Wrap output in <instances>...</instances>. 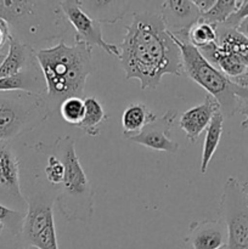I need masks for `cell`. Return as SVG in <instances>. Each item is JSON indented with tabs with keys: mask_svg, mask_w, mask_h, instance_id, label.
Wrapping results in <instances>:
<instances>
[{
	"mask_svg": "<svg viewBox=\"0 0 248 249\" xmlns=\"http://www.w3.org/2000/svg\"><path fill=\"white\" fill-rule=\"evenodd\" d=\"M224 116L220 111L216 112L212 118L208 128L206 129V138L203 142V150H202V162H201V173L206 174L208 170V165L218 148L220 142L221 135H223Z\"/></svg>",
	"mask_w": 248,
	"mask_h": 249,
	"instance_id": "obj_22",
	"label": "cell"
},
{
	"mask_svg": "<svg viewBox=\"0 0 248 249\" xmlns=\"http://www.w3.org/2000/svg\"><path fill=\"white\" fill-rule=\"evenodd\" d=\"M247 71H248V68H247Z\"/></svg>",
	"mask_w": 248,
	"mask_h": 249,
	"instance_id": "obj_37",
	"label": "cell"
},
{
	"mask_svg": "<svg viewBox=\"0 0 248 249\" xmlns=\"http://www.w3.org/2000/svg\"><path fill=\"white\" fill-rule=\"evenodd\" d=\"M162 17L172 33L187 31L199 17V11L194 1L168 0L162 4Z\"/></svg>",
	"mask_w": 248,
	"mask_h": 249,
	"instance_id": "obj_15",
	"label": "cell"
},
{
	"mask_svg": "<svg viewBox=\"0 0 248 249\" xmlns=\"http://www.w3.org/2000/svg\"><path fill=\"white\" fill-rule=\"evenodd\" d=\"M12 29L10 27V23L4 19L2 17H0V50L6 45L10 41L12 36Z\"/></svg>",
	"mask_w": 248,
	"mask_h": 249,
	"instance_id": "obj_29",
	"label": "cell"
},
{
	"mask_svg": "<svg viewBox=\"0 0 248 249\" xmlns=\"http://www.w3.org/2000/svg\"><path fill=\"white\" fill-rule=\"evenodd\" d=\"M240 113L245 117V119H243L242 123H241V126H242L243 129H247L248 128V105L241 108Z\"/></svg>",
	"mask_w": 248,
	"mask_h": 249,
	"instance_id": "obj_32",
	"label": "cell"
},
{
	"mask_svg": "<svg viewBox=\"0 0 248 249\" xmlns=\"http://www.w3.org/2000/svg\"><path fill=\"white\" fill-rule=\"evenodd\" d=\"M45 95L33 92H0V141H10L32 131L50 118Z\"/></svg>",
	"mask_w": 248,
	"mask_h": 249,
	"instance_id": "obj_6",
	"label": "cell"
},
{
	"mask_svg": "<svg viewBox=\"0 0 248 249\" xmlns=\"http://www.w3.org/2000/svg\"><path fill=\"white\" fill-rule=\"evenodd\" d=\"M34 150L41 156L53 155L65 165V178L55 202L67 221H88L94 214L95 192L79 162L72 136L65 135L53 142H38Z\"/></svg>",
	"mask_w": 248,
	"mask_h": 249,
	"instance_id": "obj_3",
	"label": "cell"
},
{
	"mask_svg": "<svg viewBox=\"0 0 248 249\" xmlns=\"http://www.w3.org/2000/svg\"><path fill=\"white\" fill-rule=\"evenodd\" d=\"M242 187H243V190H245V192L247 194V196H248V182H243Z\"/></svg>",
	"mask_w": 248,
	"mask_h": 249,
	"instance_id": "obj_33",
	"label": "cell"
},
{
	"mask_svg": "<svg viewBox=\"0 0 248 249\" xmlns=\"http://www.w3.org/2000/svg\"><path fill=\"white\" fill-rule=\"evenodd\" d=\"M199 53L211 65L218 68L235 83L247 74V67L235 55L223 50L216 43L199 49Z\"/></svg>",
	"mask_w": 248,
	"mask_h": 249,
	"instance_id": "obj_17",
	"label": "cell"
},
{
	"mask_svg": "<svg viewBox=\"0 0 248 249\" xmlns=\"http://www.w3.org/2000/svg\"><path fill=\"white\" fill-rule=\"evenodd\" d=\"M214 2L215 1H213V0H206V1H198V0H196V1H194V4L196 5V7L198 9L199 14L202 15V14H204V12L208 11V10L213 6Z\"/></svg>",
	"mask_w": 248,
	"mask_h": 249,
	"instance_id": "obj_30",
	"label": "cell"
},
{
	"mask_svg": "<svg viewBox=\"0 0 248 249\" xmlns=\"http://www.w3.org/2000/svg\"><path fill=\"white\" fill-rule=\"evenodd\" d=\"M34 50L35 49L26 45L19 39L12 36L9 41L7 53L0 63V78L11 77L26 70L35 60Z\"/></svg>",
	"mask_w": 248,
	"mask_h": 249,
	"instance_id": "obj_16",
	"label": "cell"
},
{
	"mask_svg": "<svg viewBox=\"0 0 248 249\" xmlns=\"http://www.w3.org/2000/svg\"><path fill=\"white\" fill-rule=\"evenodd\" d=\"M63 15L68 23L75 29L74 41H82L90 48L102 49L108 55L114 56L119 60L121 57V49L118 45L107 43L102 36L101 23L90 17L80 6L79 1H58Z\"/></svg>",
	"mask_w": 248,
	"mask_h": 249,
	"instance_id": "obj_9",
	"label": "cell"
},
{
	"mask_svg": "<svg viewBox=\"0 0 248 249\" xmlns=\"http://www.w3.org/2000/svg\"><path fill=\"white\" fill-rule=\"evenodd\" d=\"M219 216L226 228V249H248V196L236 178L224 184Z\"/></svg>",
	"mask_w": 248,
	"mask_h": 249,
	"instance_id": "obj_7",
	"label": "cell"
},
{
	"mask_svg": "<svg viewBox=\"0 0 248 249\" xmlns=\"http://www.w3.org/2000/svg\"><path fill=\"white\" fill-rule=\"evenodd\" d=\"M24 91L45 95L46 83L36 60H34L26 70L11 77L0 78V92Z\"/></svg>",
	"mask_w": 248,
	"mask_h": 249,
	"instance_id": "obj_14",
	"label": "cell"
},
{
	"mask_svg": "<svg viewBox=\"0 0 248 249\" xmlns=\"http://www.w3.org/2000/svg\"><path fill=\"white\" fill-rule=\"evenodd\" d=\"M0 196L11 202L19 212H27V198L19 185V162L9 143L0 145Z\"/></svg>",
	"mask_w": 248,
	"mask_h": 249,
	"instance_id": "obj_11",
	"label": "cell"
},
{
	"mask_svg": "<svg viewBox=\"0 0 248 249\" xmlns=\"http://www.w3.org/2000/svg\"><path fill=\"white\" fill-rule=\"evenodd\" d=\"M235 29H237V32H240L242 36H245L248 39V17L241 21V23Z\"/></svg>",
	"mask_w": 248,
	"mask_h": 249,
	"instance_id": "obj_31",
	"label": "cell"
},
{
	"mask_svg": "<svg viewBox=\"0 0 248 249\" xmlns=\"http://www.w3.org/2000/svg\"><path fill=\"white\" fill-rule=\"evenodd\" d=\"M226 228L220 219H203L191 223L189 235L185 238L192 249H223L226 247Z\"/></svg>",
	"mask_w": 248,
	"mask_h": 249,
	"instance_id": "obj_12",
	"label": "cell"
},
{
	"mask_svg": "<svg viewBox=\"0 0 248 249\" xmlns=\"http://www.w3.org/2000/svg\"><path fill=\"white\" fill-rule=\"evenodd\" d=\"M0 17L19 32L17 39L32 48L62 38L70 29L58 1L0 0Z\"/></svg>",
	"mask_w": 248,
	"mask_h": 249,
	"instance_id": "obj_5",
	"label": "cell"
},
{
	"mask_svg": "<svg viewBox=\"0 0 248 249\" xmlns=\"http://www.w3.org/2000/svg\"><path fill=\"white\" fill-rule=\"evenodd\" d=\"M218 111H220L219 104L211 95L207 94L203 104L189 108L181 114L179 126L186 134L190 142H196L199 134L208 128L212 118Z\"/></svg>",
	"mask_w": 248,
	"mask_h": 249,
	"instance_id": "obj_13",
	"label": "cell"
},
{
	"mask_svg": "<svg viewBox=\"0 0 248 249\" xmlns=\"http://www.w3.org/2000/svg\"><path fill=\"white\" fill-rule=\"evenodd\" d=\"M24 216H26V213H23V212L16 211V209H12L10 207L4 206V204H0V221L5 226H9L10 230L15 235H18V233L21 235Z\"/></svg>",
	"mask_w": 248,
	"mask_h": 249,
	"instance_id": "obj_27",
	"label": "cell"
},
{
	"mask_svg": "<svg viewBox=\"0 0 248 249\" xmlns=\"http://www.w3.org/2000/svg\"><path fill=\"white\" fill-rule=\"evenodd\" d=\"M46 83V101L51 111L71 97L85 99L87 79L94 71L92 48L82 41L67 45L63 39L55 46L34 50Z\"/></svg>",
	"mask_w": 248,
	"mask_h": 249,
	"instance_id": "obj_2",
	"label": "cell"
},
{
	"mask_svg": "<svg viewBox=\"0 0 248 249\" xmlns=\"http://www.w3.org/2000/svg\"><path fill=\"white\" fill-rule=\"evenodd\" d=\"M248 17V0L246 1H241V5L238 6V9L226 19L225 26L231 27V28H236L238 24L241 23V21H243L245 18Z\"/></svg>",
	"mask_w": 248,
	"mask_h": 249,
	"instance_id": "obj_28",
	"label": "cell"
},
{
	"mask_svg": "<svg viewBox=\"0 0 248 249\" xmlns=\"http://www.w3.org/2000/svg\"><path fill=\"white\" fill-rule=\"evenodd\" d=\"M45 156V168H44V174H45L46 181L53 186H60L65 178V165L62 160L53 155H44Z\"/></svg>",
	"mask_w": 248,
	"mask_h": 249,
	"instance_id": "obj_26",
	"label": "cell"
},
{
	"mask_svg": "<svg viewBox=\"0 0 248 249\" xmlns=\"http://www.w3.org/2000/svg\"><path fill=\"white\" fill-rule=\"evenodd\" d=\"M119 49L125 80H139L141 90L156 89L165 74H184L181 53L160 14L135 12Z\"/></svg>",
	"mask_w": 248,
	"mask_h": 249,
	"instance_id": "obj_1",
	"label": "cell"
},
{
	"mask_svg": "<svg viewBox=\"0 0 248 249\" xmlns=\"http://www.w3.org/2000/svg\"><path fill=\"white\" fill-rule=\"evenodd\" d=\"M60 113L67 123L78 125L82 122L85 113L84 99L71 97V99L65 100L60 105Z\"/></svg>",
	"mask_w": 248,
	"mask_h": 249,
	"instance_id": "obj_25",
	"label": "cell"
},
{
	"mask_svg": "<svg viewBox=\"0 0 248 249\" xmlns=\"http://www.w3.org/2000/svg\"><path fill=\"white\" fill-rule=\"evenodd\" d=\"M78 1L82 9L100 23H117L125 16L129 7V1Z\"/></svg>",
	"mask_w": 248,
	"mask_h": 249,
	"instance_id": "obj_18",
	"label": "cell"
},
{
	"mask_svg": "<svg viewBox=\"0 0 248 249\" xmlns=\"http://www.w3.org/2000/svg\"><path fill=\"white\" fill-rule=\"evenodd\" d=\"M4 228H5V225L1 223V221H0V235H1L2 231H4Z\"/></svg>",
	"mask_w": 248,
	"mask_h": 249,
	"instance_id": "obj_34",
	"label": "cell"
},
{
	"mask_svg": "<svg viewBox=\"0 0 248 249\" xmlns=\"http://www.w3.org/2000/svg\"><path fill=\"white\" fill-rule=\"evenodd\" d=\"M186 39L196 49L206 48L211 44L216 43V27L197 19L185 33Z\"/></svg>",
	"mask_w": 248,
	"mask_h": 249,
	"instance_id": "obj_24",
	"label": "cell"
},
{
	"mask_svg": "<svg viewBox=\"0 0 248 249\" xmlns=\"http://www.w3.org/2000/svg\"><path fill=\"white\" fill-rule=\"evenodd\" d=\"M4 57H5V55H2V53H0V63L2 62V60H4Z\"/></svg>",
	"mask_w": 248,
	"mask_h": 249,
	"instance_id": "obj_35",
	"label": "cell"
},
{
	"mask_svg": "<svg viewBox=\"0 0 248 249\" xmlns=\"http://www.w3.org/2000/svg\"><path fill=\"white\" fill-rule=\"evenodd\" d=\"M170 32V31H169ZM186 31L172 33L173 40L181 53L184 74L191 78L220 106L224 118L235 116L248 105V88L242 87L214 67L202 56L198 49L189 43Z\"/></svg>",
	"mask_w": 248,
	"mask_h": 249,
	"instance_id": "obj_4",
	"label": "cell"
},
{
	"mask_svg": "<svg viewBox=\"0 0 248 249\" xmlns=\"http://www.w3.org/2000/svg\"><path fill=\"white\" fill-rule=\"evenodd\" d=\"M240 5L241 1L238 0H216L208 11L199 15L198 19L216 27L225 23L226 19L238 9Z\"/></svg>",
	"mask_w": 248,
	"mask_h": 249,
	"instance_id": "obj_23",
	"label": "cell"
},
{
	"mask_svg": "<svg viewBox=\"0 0 248 249\" xmlns=\"http://www.w3.org/2000/svg\"><path fill=\"white\" fill-rule=\"evenodd\" d=\"M53 203L55 198L44 194H35L27 198V212L21 231L27 247L58 249Z\"/></svg>",
	"mask_w": 248,
	"mask_h": 249,
	"instance_id": "obj_8",
	"label": "cell"
},
{
	"mask_svg": "<svg viewBox=\"0 0 248 249\" xmlns=\"http://www.w3.org/2000/svg\"><path fill=\"white\" fill-rule=\"evenodd\" d=\"M177 116V111L168 109L162 117L147 124L140 133L130 136L126 140L142 145L151 150L177 153L179 150V143L172 139V129Z\"/></svg>",
	"mask_w": 248,
	"mask_h": 249,
	"instance_id": "obj_10",
	"label": "cell"
},
{
	"mask_svg": "<svg viewBox=\"0 0 248 249\" xmlns=\"http://www.w3.org/2000/svg\"><path fill=\"white\" fill-rule=\"evenodd\" d=\"M216 44L223 50L235 55L248 68V39L225 24L216 26Z\"/></svg>",
	"mask_w": 248,
	"mask_h": 249,
	"instance_id": "obj_19",
	"label": "cell"
},
{
	"mask_svg": "<svg viewBox=\"0 0 248 249\" xmlns=\"http://www.w3.org/2000/svg\"><path fill=\"white\" fill-rule=\"evenodd\" d=\"M158 117L145 104H130L122 114V126L125 139L140 133Z\"/></svg>",
	"mask_w": 248,
	"mask_h": 249,
	"instance_id": "obj_20",
	"label": "cell"
},
{
	"mask_svg": "<svg viewBox=\"0 0 248 249\" xmlns=\"http://www.w3.org/2000/svg\"><path fill=\"white\" fill-rule=\"evenodd\" d=\"M85 113L82 122L78 125V128L85 133L87 135L95 138L101 133V126L108 119V114L105 112L101 102L94 96H88L84 99Z\"/></svg>",
	"mask_w": 248,
	"mask_h": 249,
	"instance_id": "obj_21",
	"label": "cell"
},
{
	"mask_svg": "<svg viewBox=\"0 0 248 249\" xmlns=\"http://www.w3.org/2000/svg\"><path fill=\"white\" fill-rule=\"evenodd\" d=\"M22 249H35V248H32V247H26V248H22Z\"/></svg>",
	"mask_w": 248,
	"mask_h": 249,
	"instance_id": "obj_36",
	"label": "cell"
}]
</instances>
